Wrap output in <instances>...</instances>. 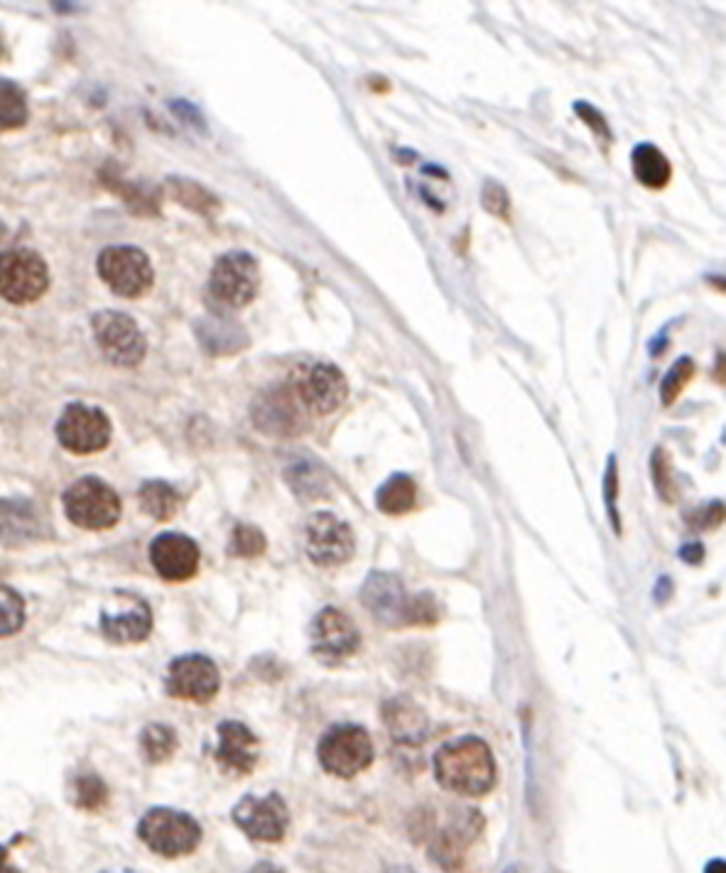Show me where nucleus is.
<instances>
[{"mask_svg":"<svg viewBox=\"0 0 726 873\" xmlns=\"http://www.w3.org/2000/svg\"><path fill=\"white\" fill-rule=\"evenodd\" d=\"M304 550L307 558L320 567H339L356 552L354 530L334 513H314L304 528Z\"/></svg>","mask_w":726,"mask_h":873,"instance_id":"nucleus-12","label":"nucleus"},{"mask_svg":"<svg viewBox=\"0 0 726 873\" xmlns=\"http://www.w3.org/2000/svg\"><path fill=\"white\" fill-rule=\"evenodd\" d=\"M604 501H607V513L613 526V532H621V516L616 508L619 501V469H616V457H609V464L604 471Z\"/></svg>","mask_w":726,"mask_h":873,"instance_id":"nucleus-36","label":"nucleus"},{"mask_svg":"<svg viewBox=\"0 0 726 873\" xmlns=\"http://www.w3.org/2000/svg\"><path fill=\"white\" fill-rule=\"evenodd\" d=\"M71 800L84 813H101L108 805V788L96 773H81L71 785Z\"/></svg>","mask_w":726,"mask_h":873,"instance_id":"nucleus-30","label":"nucleus"},{"mask_svg":"<svg viewBox=\"0 0 726 873\" xmlns=\"http://www.w3.org/2000/svg\"><path fill=\"white\" fill-rule=\"evenodd\" d=\"M0 59H5V39H3V33H0Z\"/></svg>","mask_w":726,"mask_h":873,"instance_id":"nucleus-44","label":"nucleus"},{"mask_svg":"<svg viewBox=\"0 0 726 873\" xmlns=\"http://www.w3.org/2000/svg\"><path fill=\"white\" fill-rule=\"evenodd\" d=\"M290 383L307 413L312 415H332L349 395L346 376L334 364L302 366Z\"/></svg>","mask_w":726,"mask_h":873,"instance_id":"nucleus-13","label":"nucleus"},{"mask_svg":"<svg viewBox=\"0 0 726 873\" xmlns=\"http://www.w3.org/2000/svg\"><path fill=\"white\" fill-rule=\"evenodd\" d=\"M694 374H698V366H694V361H692L690 356L678 358V361L672 364V368L666 374V378H662V383H660L662 405L670 407L675 400L682 395V390L688 388V383L692 381Z\"/></svg>","mask_w":726,"mask_h":873,"instance_id":"nucleus-32","label":"nucleus"},{"mask_svg":"<svg viewBox=\"0 0 726 873\" xmlns=\"http://www.w3.org/2000/svg\"><path fill=\"white\" fill-rule=\"evenodd\" d=\"M165 687L175 700L207 704L219 694V667L207 655H180L168 667Z\"/></svg>","mask_w":726,"mask_h":873,"instance_id":"nucleus-15","label":"nucleus"},{"mask_svg":"<svg viewBox=\"0 0 726 873\" xmlns=\"http://www.w3.org/2000/svg\"><path fill=\"white\" fill-rule=\"evenodd\" d=\"M261 744L249 726L241 722H221L219 724V746L217 758L223 773L231 776H249L258 766Z\"/></svg>","mask_w":726,"mask_h":873,"instance_id":"nucleus-18","label":"nucleus"},{"mask_svg":"<svg viewBox=\"0 0 726 873\" xmlns=\"http://www.w3.org/2000/svg\"><path fill=\"white\" fill-rule=\"evenodd\" d=\"M237 827L245 837L265 845H275L285 837L290 825V813L285 800L278 793H268L265 797L245 795L231 813Z\"/></svg>","mask_w":726,"mask_h":873,"instance_id":"nucleus-16","label":"nucleus"},{"mask_svg":"<svg viewBox=\"0 0 726 873\" xmlns=\"http://www.w3.org/2000/svg\"><path fill=\"white\" fill-rule=\"evenodd\" d=\"M506 873H516V871H514V869H510V871H506Z\"/></svg>","mask_w":726,"mask_h":873,"instance_id":"nucleus-46","label":"nucleus"},{"mask_svg":"<svg viewBox=\"0 0 726 873\" xmlns=\"http://www.w3.org/2000/svg\"><path fill=\"white\" fill-rule=\"evenodd\" d=\"M385 873H415L411 866H395V869H391V871H385Z\"/></svg>","mask_w":726,"mask_h":873,"instance_id":"nucleus-43","label":"nucleus"},{"mask_svg":"<svg viewBox=\"0 0 726 873\" xmlns=\"http://www.w3.org/2000/svg\"><path fill=\"white\" fill-rule=\"evenodd\" d=\"M722 518H724V506H722V501H712L707 508H702V510L698 513V516H694V520H690V526H692V528H700V530H704V528H714V526H719Z\"/></svg>","mask_w":726,"mask_h":873,"instance_id":"nucleus-38","label":"nucleus"},{"mask_svg":"<svg viewBox=\"0 0 726 873\" xmlns=\"http://www.w3.org/2000/svg\"><path fill=\"white\" fill-rule=\"evenodd\" d=\"M96 271L101 280L108 285V290L126 297V300L142 297L155 280L148 253L140 251L138 245H108L99 255Z\"/></svg>","mask_w":726,"mask_h":873,"instance_id":"nucleus-6","label":"nucleus"},{"mask_svg":"<svg viewBox=\"0 0 726 873\" xmlns=\"http://www.w3.org/2000/svg\"><path fill=\"white\" fill-rule=\"evenodd\" d=\"M361 604L373 613L378 623L391 629L407 625H433L439 619L433 594H411L395 574L371 572L361 587Z\"/></svg>","mask_w":726,"mask_h":873,"instance_id":"nucleus-2","label":"nucleus"},{"mask_svg":"<svg viewBox=\"0 0 726 873\" xmlns=\"http://www.w3.org/2000/svg\"><path fill=\"white\" fill-rule=\"evenodd\" d=\"M27 94L13 79H0V133L23 128L27 123Z\"/></svg>","mask_w":726,"mask_h":873,"instance_id":"nucleus-28","label":"nucleus"},{"mask_svg":"<svg viewBox=\"0 0 726 873\" xmlns=\"http://www.w3.org/2000/svg\"><path fill=\"white\" fill-rule=\"evenodd\" d=\"M312 653L324 665H339L352 657L361 645V633L344 611L326 606L314 616L310 629Z\"/></svg>","mask_w":726,"mask_h":873,"instance_id":"nucleus-14","label":"nucleus"},{"mask_svg":"<svg viewBox=\"0 0 726 873\" xmlns=\"http://www.w3.org/2000/svg\"><path fill=\"white\" fill-rule=\"evenodd\" d=\"M680 558L688 564H700L704 558V548L700 545V542H688V545L680 550Z\"/></svg>","mask_w":726,"mask_h":873,"instance_id":"nucleus-39","label":"nucleus"},{"mask_svg":"<svg viewBox=\"0 0 726 873\" xmlns=\"http://www.w3.org/2000/svg\"><path fill=\"white\" fill-rule=\"evenodd\" d=\"M91 329H94V338L101 354L114 366L132 368L146 358L148 338L130 314L104 310L91 317Z\"/></svg>","mask_w":726,"mask_h":873,"instance_id":"nucleus-8","label":"nucleus"},{"mask_svg":"<svg viewBox=\"0 0 726 873\" xmlns=\"http://www.w3.org/2000/svg\"><path fill=\"white\" fill-rule=\"evenodd\" d=\"M575 113H577V118H579V120H585V123H587V126L591 128V133H595V136H597L601 142H604V146H611V140H613L611 128H609L607 118L599 113V108H595L591 104H587V101H577V104H575Z\"/></svg>","mask_w":726,"mask_h":873,"instance_id":"nucleus-37","label":"nucleus"},{"mask_svg":"<svg viewBox=\"0 0 726 873\" xmlns=\"http://www.w3.org/2000/svg\"><path fill=\"white\" fill-rule=\"evenodd\" d=\"M138 837L155 854L177 859L192 854L201 845V827L197 819L180 809L152 807L138 822Z\"/></svg>","mask_w":726,"mask_h":873,"instance_id":"nucleus-3","label":"nucleus"},{"mask_svg":"<svg viewBox=\"0 0 726 873\" xmlns=\"http://www.w3.org/2000/svg\"><path fill=\"white\" fill-rule=\"evenodd\" d=\"M61 501H65L67 518L84 530H108L120 520V496L96 476L74 481Z\"/></svg>","mask_w":726,"mask_h":873,"instance_id":"nucleus-5","label":"nucleus"},{"mask_svg":"<svg viewBox=\"0 0 726 873\" xmlns=\"http://www.w3.org/2000/svg\"><path fill=\"white\" fill-rule=\"evenodd\" d=\"M43 536V516L33 501L0 498V545L23 548Z\"/></svg>","mask_w":726,"mask_h":873,"instance_id":"nucleus-21","label":"nucleus"},{"mask_svg":"<svg viewBox=\"0 0 726 873\" xmlns=\"http://www.w3.org/2000/svg\"><path fill=\"white\" fill-rule=\"evenodd\" d=\"M199 545L182 532H162L150 542V562L165 582H187L199 572Z\"/></svg>","mask_w":726,"mask_h":873,"instance_id":"nucleus-17","label":"nucleus"},{"mask_svg":"<svg viewBox=\"0 0 726 873\" xmlns=\"http://www.w3.org/2000/svg\"><path fill=\"white\" fill-rule=\"evenodd\" d=\"M316 756L326 773L334 778H354L373 761V742L364 726H332L316 746Z\"/></svg>","mask_w":726,"mask_h":873,"instance_id":"nucleus-7","label":"nucleus"},{"mask_svg":"<svg viewBox=\"0 0 726 873\" xmlns=\"http://www.w3.org/2000/svg\"><path fill=\"white\" fill-rule=\"evenodd\" d=\"M104 873H132V871H104Z\"/></svg>","mask_w":726,"mask_h":873,"instance_id":"nucleus-45","label":"nucleus"},{"mask_svg":"<svg viewBox=\"0 0 726 873\" xmlns=\"http://www.w3.org/2000/svg\"><path fill=\"white\" fill-rule=\"evenodd\" d=\"M140 508L148 513L150 518H155L160 522H165L170 518H175V513L180 510V493L175 486H170L168 481H146L138 491Z\"/></svg>","mask_w":726,"mask_h":873,"instance_id":"nucleus-26","label":"nucleus"},{"mask_svg":"<svg viewBox=\"0 0 726 873\" xmlns=\"http://www.w3.org/2000/svg\"><path fill=\"white\" fill-rule=\"evenodd\" d=\"M633 177L646 189H666L672 180V164L658 146L653 142H638L631 152Z\"/></svg>","mask_w":726,"mask_h":873,"instance_id":"nucleus-23","label":"nucleus"},{"mask_svg":"<svg viewBox=\"0 0 726 873\" xmlns=\"http://www.w3.org/2000/svg\"><path fill=\"white\" fill-rule=\"evenodd\" d=\"M49 271L35 251L13 249L0 253V297L13 305H30L47 292Z\"/></svg>","mask_w":726,"mask_h":873,"instance_id":"nucleus-9","label":"nucleus"},{"mask_svg":"<svg viewBox=\"0 0 726 873\" xmlns=\"http://www.w3.org/2000/svg\"><path fill=\"white\" fill-rule=\"evenodd\" d=\"M253 425L270 437H295L307 427V410L292 383L273 386L253 400Z\"/></svg>","mask_w":726,"mask_h":873,"instance_id":"nucleus-11","label":"nucleus"},{"mask_svg":"<svg viewBox=\"0 0 726 873\" xmlns=\"http://www.w3.org/2000/svg\"><path fill=\"white\" fill-rule=\"evenodd\" d=\"M126 609L111 613L108 609L101 611V633L111 643H140L146 641L152 631V611L140 597L120 594Z\"/></svg>","mask_w":726,"mask_h":873,"instance_id":"nucleus-19","label":"nucleus"},{"mask_svg":"<svg viewBox=\"0 0 726 873\" xmlns=\"http://www.w3.org/2000/svg\"><path fill=\"white\" fill-rule=\"evenodd\" d=\"M249 873H285L280 866L270 864V861H261V864H255Z\"/></svg>","mask_w":726,"mask_h":873,"instance_id":"nucleus-41","label":"nucleus"},{"mask_svg":"<svg viewBox=\"0 0 726 873\" xmlns=\"http://www.w3.org/2000/svg\"><path fill=\"white\" fill-rule=\"evenodd\" d=\"M417 501V486L413 476L407 474H393L376 493V506L385 516H405L415 508Z\"/></svg>","mask_w":726,"mask_h":873,"instance_id":"nucleus-25","label":"nucleus"},{"mask_svg":"<svg viewBox=\"0 0 726 873\" xmlns=\"http://www.w3.org/2000/svg\"><path fill=\"white\" fill-rule=\"evenodd\" d=\"M482 207L500 221H510V197L504 184L486 180L482 187Z\"/></svg>","mask_w":726,"mask_h":873,"instance_id":"nucleus-35","label":"nucleus"},{"mask_svg":"<svg viewBox=\"0 0 726 873\" xmlns=\"http://www.w3.org/2000/svg\"><path fill=\"white\" fill-rule=\"evenodd\" d=\"M268 548V542H265V536L253 526H237L231 532V542H229V554L233 558H261V554Z\"/></svg>","mask_w":726,"mask_h":873,"instance_id":"nucleus-34","label":"nucleus"},{"mask_svg":"<svg viewBox=\"0 0 726 873\" xmlns=\"http://www.w3.org/2000/svg\"><path fill=\"white\" fill-rule=\"evenodd\" d=\"M25 625V601L15 589L0 584V639L15 635Z\"/></svg>","mask_w":726,"mask_h":873,"instance_id":"nucleus-31","label":"nucleus"},{"mask_svg":"<svg viewBox=\"0 0 726 873\" xmlns=\"http://www.w3.org/2000/svg\"><path fill=\"white\" fill-rule=\"evenodd\" d=\"M261 287L258 261L245 251L223 253L209 275V300L219 310H241L251 305Z\"/></svg>","mask_w":726,"mask_h":873,"instance_id":"nucleus-4","label":"nucleus"},{"mask_svg":"<svg viewBox=\"0 0 726 873\" xmlns=\"http://www.w3.org/2000/svg\"><path fill=\"white\" fill-rule=\"evenodd\" d=\"M435 776L449 793L479 797L494 790L498 773L488 744L476 736H462L435 754Z\"/></svg>","mask_w":726,"mask_h":873,"instance_id":"nucleus-1","label":"nucleus"},{"mask_svg":"<svg viewBox=\"0 0 726 873\" xmlns=\"http://www.w3.org/2000/svg\"><path fill=\"white\" fill-rule=\"evenodd\" d=\"M57 439L71 455H96L111 441V420L101 407L69 403L57 420Z\"/></svg>","mask_w":726,"mask_h":873,"instance_id":"nucleus-10","label":"nucleus"},{"mask_svg":"<svg viewBox=\"0 0 726 873\" xmlns=\"http://www.w3.org/2000/svg\"><path fill=\"white\" fill-rule=\"evenodd\" d=\"M383 722L391 732L395 744L417 746L423 744L429 732L427 714L417 707L411 697H393L383 704Z\"/></svg>","mask_w":726,"mask_h":873,"instance_id":"nucleus-22","label":"nucleus"},{"mask_svg":"<svg viewBox=\"0 0 726 873\" xmlns=\"http://www.w3.org/2000/svg\"><path fill=\"white\" fill-rule=\"evenodd\" d=\"M653 481H656L658 496L666 503L678 501V481L672 476V459L662 447L653 449Z\"/></svg>","mask_w":726,"mask_h":873,"instance_id":"nucleus-33","label":"nucleus"},{"mask_svg":"<svg viewBox=\"0 0 726 873\" xmlns=\"http://www.w3.org/2000/svg\"><path fill=\"white\" fill-rule=\"evenodd\" d=\"M285 481H288V486L292 489L295 496L304 503L326 498L332 493L330 474H326L316 461L310 459L292 461V464L285 469Z\"/></svg>","mask_w":726,"mask_h":873,"instance_id":"nucleus-24","label":"nucleus"},{"mask_svg":"<svg viewBox=\"0 0 726 873\" xmlns=\"http://www.w3.org/2000/svg\"><path fill=\"white\" fill-rule=\"evenodd\" d=\"M0 873H20V869H18V866L10 864L8 847H0Z\"/></svg>","mask_w":726,"mask_h":873,"instance_id":"nucleus-40","label":"nucleus"},{"mask_svg":"<svg viewBox=\"0 0 726 873\" xmlns=\"http://www.w3.org/2000/svg\"><path fill=\"white\" fill-rule=\"evenodd\" d=\"M704 873H726L724 859H714V861H710L707 869H704Z\"/></svg>","mask_w":726,"mask_h":873,"instance_id":"nucleus-42","label":"nucleus"},{"mask_svg":"<svg viewBox=\"0 0 726 873\" xmlns=\"http://www.w3.org/2000/svg\"><path fill=\"white\" fill-rule=\"evenodd\" d=\"M482 827L484 819L476 809H457L449 825L435 835L433 859L442 866H457V861L464 857V851L479 837Z\"/></svg>","mask_w":726,"mask_h":873,"instance_id":"nucleus-20","label":"nucleus"},{"mask_svg":"<svg viewBox=\"0 0 726 873\" xmlns=\"http://www.w3.org/2000/svg\"><path fill=\"white\" fill-rule=\"evenodd\" d=\"M177 734L168 724H148L140 734V748L148 763H165L177 751Z\"/></svg>","mask_w":726,"mask_h":873,"instance_id":"nucleus-29","label":"nucleus"},{"mask_svg":"<svg viewBox=\"0 0 726 873\" xmlns=\"http://www.w3.org/2000/svg\"><path fill=\"white\" fill-rule=\"evenodd\" d=\"M165 187H168L172 199L180 202L184 209L201 214V217H214V214L221 211L219 197H214V194L207 187H201L199 182H192L184 177H170Z\"/></svg>","mask_w":726,"mask_h":873,"instance_id":"nucleus-27","label":"nucleus"}]
</instances>
